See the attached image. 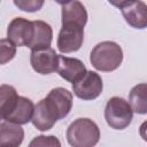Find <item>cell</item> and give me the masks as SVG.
Masks as SVG:
<instances>
[{
  "label": "cell",
  "mask_w": 147,
  "mask_h": 147,
  "mask_svg": "<svg viewBox=\"0 0 147 147\" xmlns=\"http://www.w3.org/2000/svg\"><path fill=\"white\" fill-rule=\"evenodd\" d=\"M59 119H60V116L55 107L52 105V102L47 98L41 99L34 106V111H33L31 122L37 130L41 132L48 131L54 126V124Z\"/></svg>",
  "instance_id": "7"
},
{
  "label": "cell",
  "mask_w": 147,
  "mask_h": 147,
  "mask_svg": "<svg viewBox=\"0 0 147 147\" xmlns=\"http://www.w3.org/2000/svg\"><path fill=\"white\" fill-rule=\"evenodd\" d=\"M33 21L24 17H15L10 21L7 29V38L18 47L30 45L33 37Z\"/></svg>",
  "instance_id": "8"
},
{
  "label": "cell",
  "mask_w": 147,
  "mask_h": 147,
  "mask_svg": "<svg viewBox=\"0 0 147 147\" xmlns=\"http://www.w3.org/2000/svg\"><path fill=\"white\" fill-rule=\"evenodd\" d=\"M102 78L95 71H87L79 80L72 83V91L75 95L85 101L99 98L102 93Z\"/></svg>",
  "instance_id": "5"
},
{
  "label": "cell",
  "mask_w": 147,
  "mask_h": 147,
  "mask_svg": "<svg viewBox=\"0 0 147 147\" xmlns=\"http://www.w3.org/2000/svg\"><path fill=\"white\" fill-rule=\"evenodd\" d=\"M90 62L99 71L110 72L119 68L123 62L122 47L115 41H101L90 54Z\"/></svg>",
  "instance_id": "1"
},
{
  "label": "cell",
  "mask_w": 147,
  "mask_h": 147,
  "mask_svg": "<svg viewBox=\"0 0 147 147\" xmlns=\"http://www.w3.org/2000/svg\"><path fill=\"white\" fill-rule=\"evenodd\" d=\"M16 54V46L7 38V39H1L0 41V63L5 64L9 62L10 60L14 59Z\"/></svg>",
  "instance_id": "18"
},
{
  "label": "cell",
  "mask_w": 147,
  "mask_h": 147,
  "mask_svg": "<svg viewBox=\"0 0 147 147\" xmlns=\"http://www.w3.org/2000/svg\"><path fill=\"white\" fill-rule=\"evenodd\" d=\"M33 111H34L33 102L25 96H18V101L15 108L3 121H9L20 125L28 124L32 119Z\"/></svg>",
  "instance_id": "13"
},
{
  "label": "cell",
  "mask_w": 147,
  "mask_h": 147,
  "mask_svg": "<svg viewBox=\"0 0 147 147\" xmlns=\"http://www.w3.org/2000/svg\"><path fill=\"white\" fill-rule=\"evenodd\" d=\"M133 118V109L125 99L113 96L108 100L105 108V119L114 130L126 129Z\"/></svg>",
  "instance_id": "3"
},
{
  "label": "cell",
  "mask_w": 147,
  "mask_h": 147,
  "mask_svg": "<svg viewBox=\"0 0 147 147\" xmlns=\"http://www.w3.org/2000/svg\"><path fill=\"white\" fill-rule=\"evenodd\" d=\"M18 94L14 86L2 84L0 86V116L5 119L15 108L18 101Z\"/></svg>",
  "instance_id": "16"
},
{
  "label": "cell",
  "mask_w": 147,
  "mask_h": 147,
  "mask_svg": "<svg viewBox=\"0 0 147 147\" xmlns=\"http://www.w3.org/2000/svg\"><path fill=\"white\" fill-rule=\"evenodd\" d=\"M122 15L130 26L139 30L147 28V5L141 0H136L124 7Z\"/></svg>",
  "instance_id": "10"
},
{
  "label": "cell",
  "mask_w": 147,
  "mask_h": 147,
  "mask_svg": "<svg viewBox=\"0 0 147 147\" xmlns=\"http://www.w3.org/2000/svg\"><path fill=\"white\" fill-rule=\"evenodd\" d=\"M70 1H72V0H55V2H57V3H60V5H67V3H69Z\"/></svg>",
  "instance_id": "23"
},
{
  "label": "cell",
  "mask_w": 147,
  "mask_h": 147,
  "mask_svg": "<svg viewBox=\"0 0 147 147\" xmlns=\"http://www.w3.org/2000/svg\"><path fill=\"white\" fill-rule=\"evenodd\" d=\"M129 102L137 114H147V83L138 84L131 88Z\"/></svg>",
  "instance_id": "17"
},
{
  "label": "cell",
  "mask_w": 147,
  "mask_h": 147,
  "mask_svg": "<svg viewBox=\"0 0 147 147\" xmlns=\"http://www.w3.org/2000/svg\"><path fill=\"white\" fill-rule=\"evenodd\" d=\"M133 1H136V0H108V2H109L110 5H113L114 7H117V8H119V9H123L124 7L129 6V5L132 3Z\"/></svg>",
  "instance_id": "21"
},
{
  "label": "cell",
  "mask_w": 147,
  "mask_h": 147,
  "mask_svg": "<svg viewBox=\"0 0 147 147\" xmlns=\"http://www.w3.org/2000/svg\"><path fill=\"white\" fill-rule=\"evenodd\" d=\"M61 17H62V23L74 22L85 26L88 16L85 6L78 0H72L69 3L62 6Z\"/></svg>",
  "instance_id": "15"
},
{
  "label": "cell",
  "mask_w": 147,
  "mask_h": 147,
  "mask_svg": "<svg viewBox=\"0 0 147 147\" xmlns=\"http://www.w3.org/2000/svg\"><path fill=\"white\" fill-rule=\"evenodd\" d=\"M65 136L74 147H92L99 142L100 129L90 118H77L68 126Z\"/></svg>",
  "instance_id": "2"
},
{
  "label": "cell",
  "mask_w": 147,
  "mask_h": 147,
  "mask_svg": "<svg viewBox=\"0 0 147 147\" xmlns=\"http://www.w3.org/2000/svg\"><path fill=\"white\" fill-rule=\"evenodd\" d=\"M29 146L30 147H37V146H41V147H45V146L55 147L56 146V147H60L61 142L55 136H38L29 144Z\"/></svg>",
  "instance_id": "20"
},
{
  "label": "cell",
  "mask_w": 147,
  "mask_h": 147,
  "mask_svg": "<svg viewBox=\"0 0 147 147\" xmlns=\"http://www.w3.org/2000/svg\"><path fill=\"white\" fill-rule=\"evenodd\" d=\"M24 139V131L20 124L3 121L0 123V145L3 147H18Z\"/></svg>",
  "instance_id": "11"
},
{
  "label": "cell",
  "mask_w": 147,
  "mask_h": 147,
  "mask_svg": "<svg viewBox=\"0 0 147 147\" xmlns=\"http://www.w3.org/2000/svg\"><path fill=\"white\" fill-rule=\"evenodd\" d=\"M32 69L40 75H49L57 71L59 55L52 47L32 49L30 55Z\"/></svg>",
  "instance_id": "6"
},
{
  "label": "cell",
  "mask_w": 147,
  "mask_h": 147,
  "mask_svg": "<svg viewBox=\"0 0 147 147\" xmlns=\"http://www.w3.org/2000/svg\"><path fill=\"white\" fill-rule=\"evenodd\" d=\"M139 134L142 138V140L147 142V121L141 123V125L139 127Z\"/></svg>",
  "instance_id": "22"
},
{
  "label": "cell",
  "mask_w": 147,
  "mask_h": 147,
  "mask_svg": "<svg viewBox=\"0 0 147 147\" xmlns=\"http://www.w3.org/2000/svg\"><path fill=\"white\" fill-rule=\"evenodd\" d=\"M59 113L60 119L67 117L72 108V93L63 87H55L46 96Z\"/></svg>",
  "instance_id": "12"
},
{
  "label": "cell",
  "mask_w": 147,
  "mask_h": 147,
  "mask_svg": "<svg viewBox=\"0 0 147 147\" xmlns=\"http://www.w3.org/2000/svg\"><path fill=\"white\" fill-rule=\"evenodd\" d=\"M33 37L29 45V48L38 49L44 47H49L53 40V30L52 26L40 20L33 21Z\"/></svg>",
  "instance_id": "14"
},
{
  "label": "cell",
  "mask_w": 147,
  "mask_h": 147,
  "mask_svg": "<svg viewBox=\"0 0 147 147\" xmlns=\"http://www.w3.org/2000/svg\"><path fill=\"white\" fill-rule=\"evenodd\" d=\"M84 41V26L74 23H62V28L57 36V49L61 53H72L77 52Z\"/></svg>",
  "instance_id": "4"
},
{
  "label": "cell",
  "mask_w": 147,
  "mask_h": 147,
  "mask_svg": "<svg viewBox=\"0 0 147 147\" xmlns=\"http://www.w3.org/2000/svg\"><path fill=\"white\" fill-rule=\"evenodd\" d=\"M86 72H87L86 67L79 59L59 55L57 74L64 80L69 83H75L79 80Z\"/></svg>",
  "instance_id": "9"
},
{
  "label": "cell",
  "mask_w": 147,
  "mask_h": 147,
  "mask_svg": "<svg viewBox=\"0 0 147 147\" xmlns=\"http://www.w3.org/2000/svg\"><path fill=\"white\" fill-rule=\"evenodd\" d=\"M44 2L45 0H14V3L18 9L28 13L40 10L44 6Z\"/></svg>",
  "instance_id": "19"
}]
</instances>
